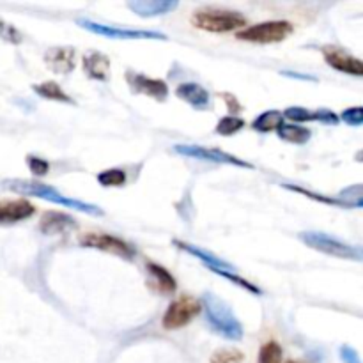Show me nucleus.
Wrapping results in <instances>:
<instances>
[{
  "instance_id": "nucleus-29",
  "label": "nucleus",
  "mask_w": 363,
  "mask_h": 363,
  "mask_svg": "<svg viewBox=\"0 0 363 363\" xmlns=\"http://www.w3.org/2000/svg\"><path fill=\"white\" fill-rule=\"evenodd\" d=\"M0 40H4L6 43L11 44H20L24 41V34L15 25L0 18Z\"/></svg>"
},
{
  "instance_id": "nucleus-13",
  "label": "nucleus",
  "mask_w": 363,
  "mask_h": 363,
  "mask_svg": "<svg viewBox=\"0 0 363 363\" xmlns=\"http://www.w3.org/2000/svg\"><path fill=\"white\" fill-rule=\"evenodd\" d=\"M44 62L57 75H69L76 67V51L73 47H53L44 53Z\"/></svg>"
},
{
  "instance_id": "nucleus-20",
  "label": "nucleus",
  "mask_w": 363,
  "mask_h": 363,
  "mask_svg": "<svg viewBox=\"0 0 363 363\" xmlns=\"http://www.w3.org/2000/svg\"><path fill=\"white\" fill-rule=\"evenodd\" d=\"M32 91L36 92L37 96H41V98L50 99V101H59V103H69V105H76L75 99H73L71 96H67L57 82L36 83V85H32Z\"/></svg>"
},
{
  "instance_id": "nucleus-28",
  "label": "nucleus",
  "mask_w": 363,
  "mask_h": 363,
  "mask_svg": "<svg viewBox=\"0 0 363 363\" xmlns=\"http://www.w3.org/2000/svg\"><path fill=\"white\" fill-rule=\"evenodd\" d=\"M245 355L237 349H217L211 355L210 363H243Z\"/></svg>"
},
{
  "instance_id": "nucleus-6",
  "label": "nucleus",
  "mask_w": 363,
  "mask_h": 363,
  "mask_svg": "<svg viewBox=\"0 0 363 363\" xmlns=\"http://www.w3.org/2000/svg\"><path fill=\"white\" fill-rule=\"evenodd\" d=\"M76 24L87 32L98 34L103 37H110V40H126V41H138V40H151V41H167L169 36L158 31H147V28H130V27H115V25H105L99 22H92L89 18H78Z\"/></svg>"
},
{
  "instance_id": "nucleus-27",
  "label": "nucleus",
  "mask_w": 363,
  "mask_h": 363,
  "mask_svg": "<svg viewBox=\"0 0 363 363\" xmlns=\"http://www.w3.org/2000/svg\"><path fill=\"white\" fill-rule=\"evenodd\" d=\"M259 363H282V348L275 340H269L259 351Z\"/></svg>"
},
{
  "instance_id": "nucleus-19",
  "label": "nucleus",
  "mask_w": 363,
  "mask_h": 363,
  "mask_svg": "<svg viewBox=\"0 0 363 363\" xmlns=\"http://www.w3.org/2000/svg\"><path fill=\"white\" fill-rule=\"evenodd\" d=\"M147 273H149L151 280H153L154 287L158 289L163 294H170V292H176L178 289V282L169 271H167L163 266L156 264V262H147Z\"/></svg>"
},
{
  "instance_id": "nucleus-7",
  "label": "nucleus",
  "mask_w": 363,
  "mask_h": 363,
  "mask_svg": "<svg viewBox=\"0 0 363 363\" xmlns=\"http://www.w3.org/2000/svg\"><path fill=\"white\" fill-rule=\"evenodd\" d=\"M174 153L186 156V158H195L202 160V162H213V163H223V165H233L241 167V169H253V165L250 162L237 158L234 154L226 153L221 149H214V147H204V146H195V144H176Z\"/></svg>"
},
{
  "instance_id": "nucleus-2",
  "label": "nucleus",
  "mask_w": 363,
  "mask_h": 363,
  "mask_svg": "<svg viewBox=\"0 0 363 363\" xmlns=\"http://www.w3.org/2000/svg\"><path fill=\"white\" fill-rule=\"evenodd\" d=\"M201 307H204L205 321L210 323L214 333L227 340H234V342L243 339V335H245L243 324L236 317L233 308L221 298H218L213 292H204Z\"/></svg>"
},
{
  "instance_id": "nucleus-22",
  "label": "nucleus",
  "mask_w": 363,
  "mask_h": 363,
  "mask_svg": "<svg viewBox=\"0 0 363 363\" xmlns=\"http://www.w3.org/2000/svg\"><path fill=\"white\" fill-rule=\"evenodd\" d=\"M278 137L284 140V142L289 144H296V146H303L310 140L312 137V131L308 130V128L298 126V124H282L278 130H276Z\"/></svg>"
},
{
  "instance_id": "nucleus-9",
  "label": "nucleus",
  "mask_w": 363,
  "mask_h": 363,
  "mask_svg": "<svg viewBox=\"0 0 363 363\" xmlns=\"http://www.w3.org/2000/svg\"><path fill=\"white\" fill-rule=\"evenodd\" d=\"M78 243L82 246H87V248H98L101 252L114 253V255L123 257V259H128V261H133L135 255H137L135 248L128 241L119 239V237L110 236V234L89 233L80 237Z\"/></svg>"
},
{
  "instance_id": "nucleus-4",
  "label": "nucleus",
  "mask_w": 363,
  "mask_h": 363,
  "mask_svg": "<svg viewBox=\"0 0 363 363\" xmlns=\"http://www.w3.org/2000/svg\"><path fill=\"white\" fill-rule=\"evenodd\" d=\"M298 239L303 245L317 250L321 253H326L330 257H339V259H353V261H362L363 252L362 246L349 245L340 237L332 236V234L319 233V230H303L298 234Z\"/></svg>"
},
{
  "instance_id": "nucleus-1",
  "label": "nucleus",
  "mask_w": 363,
  "mask_h": 363,
  "mask_svg": "<svg viewBox=\"0 0 363 363\" xmlns=\"http://www.w3.org/2000/svg\"><path fill=\"white\" fill-rule=\"evenodd\" d=\"M2 188L11 189L16 194L27 195V197H37L43 199V201L53 202V204L64 205V208H69L73 211H80V213L92 214V217H103V210L96 204H89V202H83L80 199H71L66 197L56 189L53 186L44 185L40 181H27V179H6L2 181Z\"/></svg>"
},
{
  "instance_id": "nucleus-8",
  "label": "nucleus",
  "mask_w": 363,
  "mask_h": 363,
  "mask_svg": "<svg viewBox=\"0 0 363 363\" xmlns=\"http://www.w3.org/2000/svg\"><path fill=\"white\" fill-rule=\"evenodd\" d=\"M201 301L195 300V298H176V300L167 307L165 314H163V328H165V330H179V328H185L189 321L194 319V317H197V314L201 312Z\"/></svg>"
},
{
  "instance_id": "nucleus-36",
  "label": "nucleus",
  "mask_w": 363,
  "mask_h": 363,
  "mask_svg": "<svg viewBox=\"0 0 363 363\" xmlns=\"http://www.w3.org/2000/svg\"><path fill=\"white\" fill-rule=\"evenodd\" d=\"M285 363H301V362H296V360H289V362H285Z\"/></svg>"
},
{
  "instance_id": "nucleus-35",
  "label": "nucleus",
  "mask_w": 363,
  "mask_h": 363,
  "mask_svg": "<svg viewBox=\"0 0 363 363\" xmlns=\"http://www.w3.org/2000/svg\"><path fill=\"white\" fill-rule=\"evenodd\" d=\"M284 75H287V76H294V78L312 80V82H316V78H314V76H308V75H296V73H285V71H284Z\"/></svg>"
},
{
  "instance_id": "nucleus-12",
  "label": "nucleus",
  "mask_w": 363,
  "mask_h": 363,
  "mask_svg": "<svg viewBox=\"0 0 363 363\" xmlns=\"http://www.w3.org/2000/svg\"><path fill=\"white\" fill-rule=\"evenodd\" d=\"M36 213V205L27 199L0 201V226H12L18 221L28 220Z\"/></svg>"
},
{
  "instance_id": "nucleus-21",
  "label": "nucleus",
  "mask_w": 363,
  "mask_h": 363,
  "mask_svg": "<svg viewBox=\"0 0 363 363\" xmlns=\"http://www.w3.org/2000/svg\"><path fill=\"white\" fill-rule=\"evenodd\" d=\"M282 124H284V115L280 110H266L253 119L252 128L259 133H268V131L278 130Z\"/></svg>"
},
{
  "instance_id": "nucleus-30",
  "label": "nucleus",
  "mask_w": 363,
  "mask_h": 363,
  "mask_svg": "<svg viewBox=\"0 0 363 363\" xmlns=\"http://www.w3.org/2000/svg\"><path fill=\"white\" fill-rule=\"evenodd\" d=\"M339 121H342L344 124H348L351 128H360L363 124V108L362 107H351L340 114Z\"/></svg>"
},
{
  "instance_id": "nucleus-5",
  "label": "nucleus",
  "mask_w": 363,
  "mask_h": 363,
  "mask_svg": "<svg viewBox=\"0 0 363 363\" xmlns=\"http://www.w3.org/2000/svg\"><path fill=\"white\" fill-rule=\"evenodd\" d=\"M294 32V25L287 20H269L262 22V24L252 25V27H245L236 32V37L239 41H246V43L255 44H273L282 43L287 40Z\"/></svg>"
},
{
  "instance_id": "nucleus-34",
  "label": "nucleus",
  "mask_w": 363,
  "mask_h": 363,
  "mask_svg": "<svg viewBox=\"0 0 363 363\" xmlns=\"http://www.w3.org/2000/svg\"><path fill=\"white\" fill-rule=\"evenodd\" d=\"M220 98H223V101H226L227 108H229V112L233 115L239 114L241 112V105L239 101H237V98L234 94H229V92H223V94H220Z\"/></svg>"
},
{
  "instance_id": "nucleus-32",
  "label": "nucleus",
  "mask_w": 363,
  "mask_h": 363,
  "mask_svg": "<svg viewBox=\"0 0 363 363\" xmlns=\"http://www.w3.org/2000/svg\"><path fill=\"white\" fill-rule=\"evenodd\" d=\"M339 355H340V360H342L344 363H362L358 351H356L355 348H351V346H348V344L340 346Z\"/></svg>"
},
{
  "instance_id": "nucleus-31",
  "label": "nucleus",
  "mask_w": 363,
  "mask_h": 363,
  "mask_svg": "<svg viewBox=\"0 0 363 363\" xmlns=\"http://www.w3.org/2000/svg\"><path fill=\"white\" fill-rule=\"evenodd\" d=\"M27 165L36 178H44L48 174V170H50V163L47 160L40 158V156H34V154H28L27 156Z\"/></svg>"
},
{
  "instance_id": "nucleus-23",
  "label": "nucleus",
  "mask_w": 363,
  "mask_h": 363,
  "mask_svg": "<svg viewBox=\"0 0 363 363\" xmlns=\"http://www.w3.org/2000/svg\"><path fill=\"white\" fill-rule=\"evenodd\" d=\"M98 183L105 188H121V186L126 185L128 178L126 172L123 169H107L101 170L98 174Z\"/></svg>"
},
{
  "instance_id": "nucleus-14",
  "label": "nucleus",
  "mask_w": 363,
  "mask_h": 363,
  "mask_svg": "<svg viewBox=\"0 0 363 363\" xmlns=\"http://www.w3.org/2000/svg\"><path fill=\"white\" fill-rule=\"evenodd\" d=\"M172 243H174L179 250H183V252L189 253V255H194L195 259H199L210 271H236V268H234L230 262L223 261V259H220L218 255H214L213 252H208V250L201 248V246H195L192 245V243H186V241L181 239H174Z\"/></svg>"
},
{
  "instance_id": "nucleus-25",
  "label": "nucleus",
  "mask_w": 363,
  "mask_h": 363,
  "mask_svg": "<svg viewBox=\"0 0 363 363\" xmlns=\"http://www.w3.org/2000/svg\"><path fill=\"white\" fill-rule=\"evenodd\" d=\"M337 199L340 201L342 208H356V210H360L363 205L362 185H353L349 188L342 189Z\"/></svg>"
},
{
  "instance_id": "nucleus-33",
  "label": "nucleus",
  "mask_w": 363,
  "mask_h": 363,
  "mask_svg": "<svg viewBox=\"0 0 363 363\" xmlns=\"http://www.w3.org/2000/svg\"><path fill=\"white\" fill-rule=\"evenodd\" d=\"M317 121L328 126H337L339 124V117H337L335 112L328 110V108H319L317 110Z\"/></svg>"
},
{
  "instance_id": "nucleus-11",
  "label": "nucleus",
  "mask_w": 363,
  "mask_h": 363,
  "mask_svg": "<svg viewBox=\"0 0 363 363\" xmlns=\"http://www.w3.org/2000/svg\"><path fill=\"white\" fill-rule=\"evenodd\" d=\"M126 82L131 92H135V94H144L147 98L156 99V101H165L169 98V87H167V83L163 80L151 78V76L142 75V73L128 71Z\"/></svg>"
},
{
  "instance_id": "nucleus-17",
  "label": "nucleus",
  "mask_w": 363,
  "mask_h": 363,
  "mask_svg": "<svg viewBox=\"0 0 363 363\" xmlns=\"http://www.w3.org/2000/svg\"><path fill=\"white\" fill-rule=\"evenodd\" d=\"M82 67L89 78L98 82H107L110 76V59L101 51H87L82 57Z\"/></svg>"
},
{
  "instance_id": "nucleus-26",
  "label": "nucleus",
  "mask_w": 363,
  "mask_h": 363,
  "mask_svg": "<svg viewBox=\"0 0 363 363\" xmlns=\"http://www.w3.org/2000/svg\"><path fill=\"white\" fill-rule=\"evenodd\" d=\"M284 119H289L292 123H310L317 121V110H308L303 107H289L282 112Z\"/></svg>"
},
{
  "instance_id": "nucleus-3",
  "label": "nucleus",
  "mask_w": 363,
  "mask_h": 363,
  "mask_svg": "<svg viewBox=\"0 0 363 363\" xmlns=\"http://www.w3.org/2000/svg\"><path fill=\"white\" fill-rule=\"evenodd\" d=\"M248 20L246 16L239 11L221 8H201L192 15V25L199 31L213 32V34H221V32H233L245 28Z\"/></svg>"
},
{
  "instance_id": "nucleus-15",
  "label": "nucleus",
  "mask_w": 363,
  "mask_h": 363,
  "mask_svg": "<svg viewBox=\"0 0 363 363\" xmlns=\"http://www.w3.org/2000/svg\"><path fill=\"white\" fill-rule=\"evenodd\" d=\"M176 96L188 103L195 110H208L211 107V94L197 82H183L176 87Z\"/></svg>"
},
{
  "instance_id": "nucleus-18",
  "label": "nucleus",
  "mask_w": 363,
  "mask_h": 363,
  "mask_svg": "<svg viewBox=\"0 0 363 363\" xmlns=\"http://www.w3.org/2000/svg\"><path fill=\"white\" fill-rule=\"evenodd\" d=\"M75 218L67 213H59V211H47L40 221V230L47 236H56V234L66 233V230L75 229Z\"/></svg>"
},
{
  "instance_id": "nucleus-24",
  "label": "nucleus",
  "mask_w": 363,
  "mask_h": 363,
  "mask_svg": "<svg viewBox=\"0 0 363 363\" xmlns=\"http://www.w3.org/2000/svg\"><path fill=\"white\" fill-rule=\"evenodd\" d=\"M243 128H245V121L239 115H226V117H221L218 121L214 131L221 137H233V135L239 133Z\"/></svg>"
},
{
  "instance_id": "nucleus-16",
  "label": "nucleus",
  "mask_w": 363,
  "mask_h": 363,
  "mask_svg": "<svg viewBox=\"0 0 363 363\" xmlns=\"http://www.w3.org/2000/svg\"><path fill=\"white\" fill-rule=\"evenodd\" d=\"M126 6L135 15L142 16V18H153V16H163L176 11L179 8V2L176 0H133Z\"/></svg>"
},
{
  "instance_id": "nucleus-10",
  "label": "nucleus",
  "mask_w": 363,
  "mask_h": 363,
  "mask_svg": "<svg viewBox=\"0 0 363 363\" xmlns=\"http://www.w3.org/2000/svg\"><path fill=\"white\" fill-rule=\"evenodd\" d=\"M323 51L324 60L330 67L337 69L340 73H346V75L353 76H362L363 75V64L358 57L351 56L346 50L339 47H333V44H328V47L321 48Z\"/></svg>"
}]
</instances>
